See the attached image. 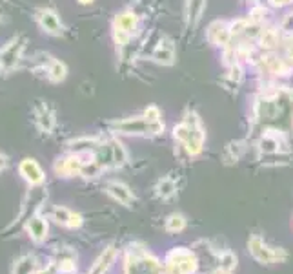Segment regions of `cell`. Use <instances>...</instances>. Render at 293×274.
Here are the masks:
<instances>
[{"label": "cell", "instance_id": "obj_29", "mask_svg": "<svg viewBox=\"0 0 293 274\" xmlns=\"http://www.w3.org/2000/svg\"><path fill=\"white\" fill-rule=\"evenodd\" d=\"M268 4L273 8H286V6L293 4V0H268Z\"/></svg>", "mask_w": 293, "mask_h": 274}, {"label": "cell", "instance_id": "obj_27", "mask_svg": "<svg viewBox=\"0 0 293 274\" xmlns=\"http://www.w3.org/2000/svg\"><path fill=\"white\" fill-rule=\"evenodd\" d=\"M144 115L148 121H151V123H158V121H162V112H160V108L155 105H149L148 108L144 110Z\"/></svg>", "mask_w": 293, "mask_h": 274}, {"label": "cell", "instance_id": "obj_31", "mask_svg": "<svg viewBox=\"0 0 293 274\" xmlns=\"http://www.w3.org/2000/svg\"><path fill=\"white\" fill-rule=\"evenodd\" d=\"M6 166H8V155L0 154V172L6 170Z\"/></svg>", "mask_w": 293, "mask_h": 274}, {"label": "cell", "instance_id": "obj_30", "mask_svg": "<svg viewBox=\"0 0 293 274\" xmlns=\"http://www.w3.org/2000/svg\"><path fill=\"white\" fill-rule=\"evenodd\" d=\"M57 272H59L57 265H48V267H44V269H36L35 274H57Z\"/></svg>", "mask_w": 293, "mask_h": 274}, {"label": "cell", "instance_id": "obj_1", "mask_svg": "<svg viewBox=\"0 0 293 274\" xmlns=\"http://www.w3.org/2000/svg\"><path fill=\"white\" fill-rule=\"evenodd\" d=\"M173 137H175V141H179L184 146V150L191 157H197V155L202 154L206 130H204L200 117L195 112H186L182 123L173 126Z\"/></svg>", "mask_w": 293, "mask_h": 274}, {"label": "cell", "instance_id": "obj_10", "mask_svg": "<svg viewBox=\"0 0 293 274\" xmlns=\"http://www.w3.org/2000/svg\"><path fill=\"white\" fill-rule=\"evenodd\" d=\"M139 27V17L133 11H120L113 18V33H124V35L133 37Z\"/></svg>", "mask_w": 293, "mask_h": 274}, {"label": "cell", "instance_id": "obj_26", "mask_svg": "<svg viewBox=\"0 0 293 274\" xmlns=\"http://www.w3.org/2000/svg\"><path fill=\"white\" fill-rule=\"evenodd\" d=\"M219 263H221L222 269L233 270L235 267H237V256H235L231 251H224L219 254Z\"/></svg>", "mask_w": 293, "mask_h": 274}, {"label": "cell", "instance_id": "obj_24", "mask_svg": "<svg viewBox=\"0 0 293 274\" xmlns=\"http://www.w3.org/2000/svg\"><path fill=\"white\" fill-rule=\"evenodd\" d=\"M111 148H113V157H115V166H122L128 161V152L118 139H111Z\"/></svg>", "mask_w": 293, "mask_h": 274}, {"label": "cell", "instance_id": "obj_3", "mask_svg": "<svg viewBox=\"0 0 293 274\" xmlns=\"http://www.w3.org/2000/svg\"><path fill=\"white\" fill-rule=\"evenodd\" d=\"M111 130L124 135H158L164 132V121L151 123L144 115H137V117H126L111 123Z\"/></svg>", "mask_w": 293, "mask_h": 274}, {"label": "cell", "instance_id": "obj_25", "mask_svg": "<svg viewBox=\"0 0 293 274\" xmlns=\"http://www.w3.org/2000/svg\"><path fill=\"white\" fill-rule=\"evenodd\" d=\"M55 265H57L59 272L62 274H71L77 270V263H75V258H73V256H60Z\"/></svg>", "mask_w": 293, "mask_h": 274}, {"label": "cell", "instance_id": "obj_20", "mask_svg": "<svg viewBox=\"0 0 293 274\" xmlns=\"http://www.w3.org/2000/svg\"><path fill=\"white\" fill-rule=\"evenodd\" d=\"M68 77V66L62 60H51L50 68H48V79L51 82H62Z\"/></svg>", "mask_w": 293, "mask_h": 274}, {"label": "cell", "instance_id": "obj_16", "mask_svg": "<svg viewBox=\"0 0 293 274\" xmlns=\"http://www.w3.org/2000/svg\"><path fill=\"white\" fill-rule=\"evenodd\" d=\"M204 9H206V0H188V6H186V20H188V26L195 27L200 22Z\"/></svg>", "mask_w": 293, "mask_h": 274}, {"label": "cell", "instance_id": "obj_5", "mask_svg": "<svg viewBox=\"0 0 293 274\" xmlns=\"http://www.w3.org/2000/svg\"><path fill=\"white\" fill-rule=\"evenodd\" d=\"M248 251L252 258L259 263H282L288 260V252L280 247L268 245L261 236L253 234L248 239Z\"/></svg>", "mask_w": 293, "mask_h": 274}, {"label": "cell", "instance_id": "obj_19", "mask_svg": "<svg viewBox=\"0 0 293 274\" xmlns=\"http://www.w3.org/2000/svg\"><path fill=\"white\" fill-rule=\"evenodd\" d=\"M36 272V260L35 256H22L18 258L13 265V270L11 274H35Z\"/></svg>", "mask_w": 293, "mask_h": 274}, {"label": "cell", "instance_id": "obj_21", "mask_svg": "<svg viewBox=\"0 0 293 274\" xmlns=\"http://www.w3.org/2000/svg\"><path fill=\"white\" fill-rule=\"evenodd\" d=\"M155 190H157L158 197H162V199H170V197H173L177 194V183L173 181L172 178H162L160 181L157 183Z\"/></svg>", "mask_w": 293, "mask_h": 274}, {"label": "cell", "instance_id": "obj_7", "mask_svg": "<svg viewBox=\"0 0 293 274\" xmlns=\"http://www.w3.org/2000/svg\"><path fill=\"white\" fill-rule=\"evenodd\" d=\"M18 174L22 176V179L26 183H29L31 187H40L42 183L46 181V174L42 170V166L36 163L31 157H26V159L20 161L18 164Z\"/></svg>", "mask_w": 293, "mask_h": 274}, {"label": "cell", "instance_id": "obj_28", "mask_svg": "<svg viewBox=\"0 0 293 274\" xmlns=\"http://www.w3.org/2000/svg\"><path fill=\"white\" fill-rule=\"evenodd\" d=\"M228 77L231 79V81L233 82H240L242 81V66H240L239 62H235V64H231L230 66V75H228Z\"/></svg>", "mask_w": 293, "mask_h": 274}, {"label": "cell", "instance_id": "obj_15", "mask_svg": "<svg viewBox=\"0 0 293 274\" xmlns=\"http://www.w3.org/2000/svg\"><path fill=\"white\" fill-rule=\"evenodd\" d=\"M115 258H117V249L115 247L104 249V252L95 260V263H93V267H91L88 274H106L109 267H111V263L115 261Z\"/></svg>", "mask_w": 293, "mask_h": 274}, {"label": "cell", "instance_id": "obj_14", "mask_svg": "<svg viewBox=\"0 0 293 274\" xmlns=\"http://www.w3.org/2000/svg\"><path fill=\"white\" fill-rule=\"evenodd\" d=\"M151 59L157 64H162V66H172L175 62V48H173V44L168 39H164V41H160L155 46Z\"/></svg>", "mask_w": 293, "mask_h": 274}, {"label": "cell", "instance_id": "obj_23", "mask_svg": "<svg viewBox=\"0 0 293 274\" xmlns=\"http://www.w3.org/2000/svg\"><path fill=\"white\" fill-rule=\"evenodd\" d=\"M166 230L172 234H177V232H182L186 228V218L182 214H179V212H173V214L168 216L166 219Z\"/></svg>", "mask_w": 293, "mask_h": 274}, {"label": "cell", "instance_id": "obj_17", "mask_svg": "<svg viewBox=\"0 0 293 274\" xmlns=\"http://www.w3.org/2000/svg\"><path fill=\"white\" fill-rule=\"evenodd\" d=\"M35 117H36V124L40 128L42 132L50 133L53 130V124H55V115L48 105H38L35 110Z\"/></svg>", "mask_w": 293, "mask_h": 274}, {"label": "cell", "instance_id": "obj_13", "mask_svg": "<svg viewBox=\"0 0 293 274\" xmlns=\"http://www.w3.org/2000/svg\"><path fill=\"white\" fill-rule=\"evenodd\" d=\"M26 230L29 234L35 243H42L48 239V232H50V225H48V219L42 218V216H33L26 225Z\"/></svg>", "mask_w": 293, "mask_h": 274}, {"label": "cell", "instance_id": "obj_6", "mask_svg": "<svg viewBox=\"0 0 293 274\" xmlns=\"http://www.w3.org/2000/svg\"><path fill=\"white\" fill-rule=\"evenodd\" d=\"M86 155H93V154H69L64 155V157H59L55 161L53 170L59 178H75V176H82V170H84V164L88 161H91L93 157L86 159Z\"/></svg>", "mask_w": 293, "mask_h": 274}, {"label": "cell", "instance_id": "obj_4", "mask_svg": "<svg viewBox=\"0 0 293 274\" xmlns=\"http://www.w3.org/2000/svg\"><path fill=\"white\" fill-rule=\"evenodd\" d=\"M198 269V258L186 247H175L168 252L164 270L168 274H195Z\"/></svg>", "mask_w": 293, "mask_h": 274}, {"label": "cell", "instance_id": "obj_32", "mask_svg": "<svg viewBox=\"0 0 293 274\" xmlns=\"http://www.w3.org/2000/svg\"><path fill=\"white\" fill-rule=\"evenodd\" d=\"M213 274H231V270H228V269H222V267H219V269L215 270Z\"/></svg>", "mask_w": 293, "mask_h": 274}, {"label": "cell", "instance_id": "obj_8", "mask_svg": "<svg viewBox=\"0 0 293 274\" xmlns=\"http://www.w3.org/2000/svg\"><path fill=\"white\" fill-rule=\"evenodd\" d=\"M36 22H38V26H40L48 35L59 37L62 35L64 31V26L62 22H60L57 11H53V9L50 8H42L36 11Z\"/></svg>", "mask_w": 293, "mask_h": 274}, {"label": "cell", "instance_id": "obj_11", "mask_svg": "<svg viewBox=\"0 0 293 274\" xmlns=\"http://www.w3.org/2000/svg\"><path fill=\"white\" fill-rule=\"evenodd\" d=\"M51 219H53L57 225L66 228H80L82 223H84V219H82L80 214L66 209V207H55V209L51 210Z\"/></svg>", "mask_w": 293, "mask_h": 274}, {"label": "cell", "instance_id": "obj_18", "mask_svg": "<svg viewBox=\"0 0 293 274\" xmlns=\"http://www.w3.org/2000/svg\"><path fill=\"white\" fill-rule=\"evenodd\" d=\"M18 57H20V44L18 42H11L9 46H6L2 53H0V64L4 68H13L17 64Z\"/></svg>", "mask_w": 293, "mask_h": 274}, {"label": "cell", "instance_id": "obj_12", "mask_svg": "<svg viewBox=\"0 0 293 274\" xmlns=\"http://www.w3.org/2000/svg\"><path fill=\"white\" fill-rule=\"evenodd\" d=\"M106 192H108V196L111 197V199H115L117 203H120V205L124 207H130L131 203L135 201V194L131 192V188L120 181L109 183L108 187H106Z\"/></svg>", "mask_w": 293, "mask_h": 274}, {"label": "cell", "instance_id": "obj_33", "mask_svg": "<svg viewBox=\"0 0 293 274\" xmlns=\"http://www.w3.org/2000/svg\"><path fill=\"white\" fill-rule=\"evenodd\" d=\"M78 4H82V6H90V4H93L95 0H77Z\"/></svg>", "mask_w": 293, "mask_h": 274}, {"label": "cell", "instance_id": "obj_22", "mask_svg": "<svg viewBox=\"0 0 293 274\" xmlns=\"http://www.w3.org/2000/svg\"><path fill=\"white\" fill-rule=\"evenodd\" d=\"M259 42H261V46L262 48H266V50L275 48V46L279 44V31L273 29V27L261 29V33H259Z\"/></svg>", "mask_w": 293, "mask_h": 274}, {"label": "cell", "instance_id": "obj_2", "mask_svg": "<svg viewBox=\"0 0 293 274\" xmlns=\"http://www.w3.org/2000/svg\"><path fill=\"white\" fill-rule=\"evenodd\" d=\"M126 274H162L164 265L146 249L142 243H131L124 258Z\"/></svg>", "mask_w": 293, "mask_h": 274}, {"label": "cell", "instance_id": "obj_9", "mask_svg": "<svg viewBox=\"0 0 293 274\" xmlns=\"http://www.w3.org/2000/svg\"><path fill=\"white\" fill-rule=\"evenodd\" d=\"M206 37H207V41H210V44L222 46V48H226V46L230 44L231 39H233L230 31V24L224 22V20H215V22L210 24V26H207Z\"/></svg>", "mask_w": 293, "mask_h": 274}]
</instances>
